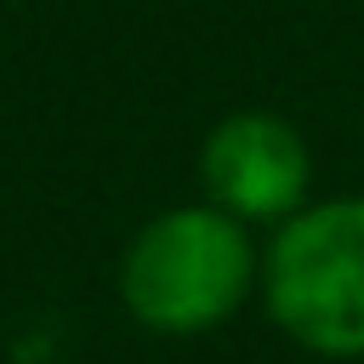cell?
<instances>
[{
  "label": "cell",
  "mask_w": 364,
  "mask_h": 364,
  "mask_svg": "<svg viewBox=\"0 0 364 364\" xmlns=\"http://www.w3.org/2000/svg\"><path fill=\"white\" fill-rule=\"evenodd\" d=\"M205 182L239 216H279L307 188V148L273 114H233L205 142Z\"/></svg>",
  "instance_id": "3957f363"
},
{
  "label": "cell",
  "mask_w": 364,
  "mask_h": 364,
  "mask_svg": "<svg viewBox=\"0 0 364 364\" xmlns=\"http://www.w3.org/2000/svg\"><path fill=\"white\" fill-rule=\"evenodd\" d=\"M119 284L148 330H210L250 284V245L222 210H171L136 233Z\"/></svg>",
  "instance_id": "6da1fadb"
},
{
  "label": "cell",
  "mask_w": 364,
  "mask_h": 364,
  "mask_svg": "<svg viewBox=\"0 0 364 364\" xmlns=\"http://www.w3.org/2000/svg\"><path fill=\"white\" fill-rule=\"evenodd\" d=\"M267 307L313 353H364V199L318 205L279 233Z\"/></svg>",
  "instance_id": "7a4b0ae2"
}]
</instances>
